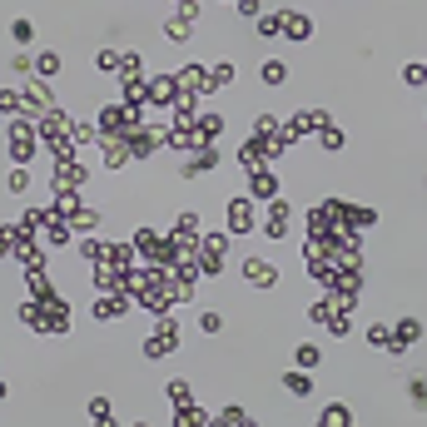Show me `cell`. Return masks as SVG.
I'll return each instance as SVG.
<instances>
[{
    "label": "cell",
    "mask_w": 427,
    "mask_h": 427,
    "mask_svg": "<svg viewBox=\"0 0 427 427\" xmlns=\"http://www.w3.org/2000/svg\"><path fill=\"white\" fill-rule=\"evenodd\" d=\"M224 214H229L234 234H248V229H253V204H248V199H229V204H224Z\"/></svg>",
    "instance_id": "cell-1"
},
{
    "label": "cell",
    "mask_w": 427,
    "mask_h": 427,
    "mask_svg": "<svg viewBox=\"0 0 427 427\" xmlns=\"http://www.w3.org/2000/svg\"><path fill=\"white\" fill-rule=\"evenodd\" d=\"M248 194H253V199H279V179H274V174H253Z\"/></svg>",
    "instance_id": "cell-2"
},
{
    "label": "cell",
    "mask_w": 427,
    "mask_h": 427,
    "mask_svg": "<svg viewBox=\"0 0 427 427\" xmlns=\"http://www.w3.org/2000/svg\"><path fill=\"white\" fill-rule=\"evenodd\" d=\"M308 30H313L308 15H284V35H288V40H308Z\"/></svg>",
    "instance_id": "cell-3"
},
{
    "label": "cell",
    "mask_w": 427,
    "mask_h": 427,
    "mask_svg": "<svg viewBox=\"0 0 427 427\" xmlns=\"http://www.w3.org/2000/svg\"><path fill=\"white\" fill-rule=\"evenodd\" d=\"M258 75H263V85H284V80H288V65H284V60H263Z\"/></svg>",
    "instance_id": "cell-4"
},
{
    "label": "cell",
    "mask_w": 427,
    "mask_h": 427,
    "mask_svg": "<svg viewBox=\"0 0 427 427\" xmlns=\"http://www.w3.org/2000/svg\"><path fill=\"white\" fill-rule=\"evenodd\" d=\"M244 269H248V284H274V263H263V258H248Z\"/></svg>",
    "instance_id": "cell-5"
},
{
    "label": "cell",
    "mask_w": 427,
    "mask_h": 427,
    "mask_svg": "<svg viewBox=\"0 0 427 427\" xmlns=\"http://www.w3.org/2000/svg\"><path fill=\"white\" fill-rule=\"evenodd\" d=\"M284 388H288L293 398H308V393H313V378H303V372H288V378H284Z\"/></svg>",
    "instance_id": "cell-6"
},
{
    "label": "cell",
    "mask_w": 427,
    "mask_h": 427,
    "mask_svg": "<svg viewBox=\"0 0 427 427\" xmlns=\"http://www.w3.org/2000/svg\"><path fill=\"white\" fill-rule=\"evenodd\" d=\"M35 75H40V80H55V75H60V55H40V60H35Z\"/></svg>",
    "instance_id": "cell-7"
},
{
    "label": "cell",
    "mask_w": 427,
    "mask_h": 427,
    "mask_svg": "<svg viewBox=\"0 0 427 427\" xmlns=\"http://www.w3.org/2000/svg\"><path fill=\"white\" fill-rule=\"evenodd\" d=\"M10 35H15V45H30V40H35V20H25V15H20V20L10 25Z\"/></svg>",
    "instance_id": "cell-8"
},
{
    "label": "cell",
    "mask_w": 427,
    "mask_h": 427,
    "mask_svg": "<svg viewBox=\"0 0 427 427\" xmlns=\"http://www.w3.org/2000/svg\"><path fill=\"white\" fill-rule=\"evenodd\" d=\"M323 422H328V427H338V422H353V412L338 402V407H328V412H323Z\"/></svg>",
    "instance_id": "cell-9"
},
{
    "label": "cell",
    "mask_w": 427,
    "mask_h": 427,
    "mask_svg": "<svg viewBox=\"0 0 427 427\" xmlns=\"http://www.w3.org/2000/svg\"><path fill=\"white\" fill-rule=\"evenodd\" d=\"M298 368H318V348H313V343L298 348Z\"/></svg>",
    "instance_id": "cell-10"
},
{
    "label": "cell",
    "mask_w": 427,
    "mask_h": 427,
    "mask_svg": "<svg viewBox=\"0 0 427 427\" xmlns=\"http://www.w3.org/2000/svg\"><path fill=\"white\" fill-rule=\"evenodd\" d=\"M25 189H30V174L15 169V174H10V194H25Z\"/></svg>",
    "instance_id": "cell-11"
},
{
    "label": "cell",
    "mask_w": 427,
    "mask_h": 427,
    "mask_svg": "<svg viewBox=\"0 0 427 427\" xmlns=\"http://www.w3.org/2000/svg\"><path fill=\"white\" fill-rule=\"evenodd\" d=\"M239 10H244V15H258L263 6H258V0H239Z\"/></svg>",
    "instance_id": "cell-12"
}]
</instances>
